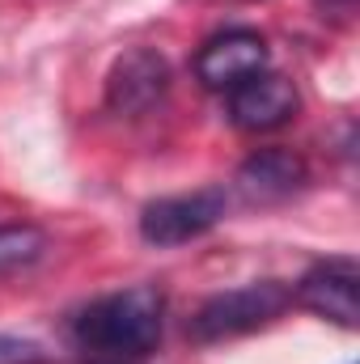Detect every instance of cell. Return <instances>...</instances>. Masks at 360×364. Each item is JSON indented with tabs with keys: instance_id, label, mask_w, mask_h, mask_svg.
I'll return each instance as SVG.
<instances>
[{
	"instance_id": "obj_11",
	"label": "cell",
	"mask_w": 360,
	"mask_h": 364,
	"mask_svg": "<svg viewBox=\"0 0 360 364\" xmlns=\"http://www.w3.org/2000/svg\"><path fill=\"white\" fill-rule=\"evenodd\" d=\"M93 364H127V360H93Z\"/></svg>"
},
{
	"instance_id": "obj_4",
	"label": "cell",
	"mask_w": 360,
	"mask_h": 364,
	"mask_svg": "<svg viewBox=\"0 0 360 364\" xmlns=\"http://www.w3.org/2000/svg\"><path fill=\"white\" fill-rule=\"evenodd\" d=\"M255 73H268V38L259 30L212 34L195 55V77H199L203 90L229 93L233 85H242Z\"/></svg>"
},
{
	"instance_id": "obj_2",
	"label": "cell",
	"mask_w": 360,
	"mask_h": 364,
	"mask_svg": "<svg viewBox=\"0 0 360 364\" xmlns=\"http://www.w3.org/2000/svg\"><path fill=\"white\" fill-rule=\"evenodd\" d=\"M288 305H292V288L288 284H280V279H255V284H242V288H229V292L208 296L195 309V318H191L186 331H191L195 343L242 339L250 331L271 326Z\"/></svg>"
},
{
	"instance_id": "obj_9",
	"label": "cell",
	"mask_w": 360,
	"mask_h": 364,
	"mask_svg": "<svg viewBox=\"0 0 360 364\" xmlns=\"http://www.w3.org/2000/svg\"><path fill=\"white\" fill-rule=\"evenodd\" d=\"M47 250V233L34 225H4L0 229V275L34 267Z\"/></svg>"
},
{
	"instance_id": "obj_8",
	"label": "cell",
	"mask_w": 360,
	"mask_h": 364,
	"mask_svg": "<svg viewBox=\"0 0 360 364\" xmlns=\"http://www.w3.org/2000/svg\"><path fill=\"white\" fill-rule=\"evenodd\" d=\"M305 182H309V170L292 149H259L255 157L238 166L233 186L250 208H271V203L292 199Z\"/></svg>"
},
{
	"instance_id": "obj_5",
	"label": "cell",
	"mask_w": 360,
	"mask_h": 364,
	"mask_svg": "<svg viewBox=\"0 0 360 364\" xmlns=\"http://www.w3.org/2000/svg\"><path fill=\"white\" fill-rule=\"evenodd\" d=\"M356 284H360V263L348 255H335V259H322L314 263L309 272L301 275L297 284V301L305 309H314L318 318L344 326V331H356L360 326V301H356Z\"/></svg>"
},
{
	"instance_id": "obj_6",
	"label": "cell",
	"mask_w": 360,
	"mask_h": 364,
	"mask_svg": "<svg viewBox=\"0 0 360 364\" xmlns=\"http://www.w3.org/2000/svg\"><path fill=\"white\" fill-rule=\"evenodd\" d=\"M166 90H170V64H166V55L153 51V47H132V51H123L115 60V68L106 77V106L115 114L136 119V114L153 110L166 97Z\"/></svg>"
},
{
	"instance_id": "obj_7",
	"label": "cell",
	"mask_w": 360,
	"mask_h": 364,
	"mask_svg": "<svg viewBox=\"0 0 360 364\" xmlns=\"http://www.w3.org/2000/svg\"><path fill=\"white\" fill-rule=\"evenodd\" d=\"M301 106L297 85L284 73H255L229 90V123L242 132H275Z\"/></svg>"
},
{
	"instance_id": "obj_10",
	"label": "cell",
	"mask_w": 360,
	"mask_h": 364,
	"mask_svg": "<svg viewBox=\"0 0 360 364\" xmlns=\"http://www.w3.org/2000/svg\"><path fill=\"white\" fill-rule=\"evenodd\" d=\"M0 364H51L47 348L21 335H0Z\"/></svg>"
},
{
	"instance_id": "obj_1",
	"label": "cell",
	"mask_w": 360,
	"mask_h": 364,
	"mask_svg": "<svg viewBox=\"0 0 360 364\" xmlns=\"http://www.w3.org/2000/svg\"><path fill=\"white\" fill-rule=\"evenodd\" d=\"M166 331V296L153 284H132L97 296L73 322V339L102 360H140L157 352Z\"/></svg>"
},
{
	"instance_id": "obj_3",
	"label": "cell",
	"mask_w": 360,
	"mask_h": 364,
	"mask_svg": "<svg viewBox=\"0 0 360 364\" xmlns=\"http://www.w3.org/2000/svg\"><path fill=\"white\" fill-rule=\"evenodd\" d=\"M225 208H229V195L221 186H203V191H191V195H170V199H153L144 212H140V237L149 246H186L195 237H203L208 229H216L225 220Z\"/></svg>"
}]
</instances>
